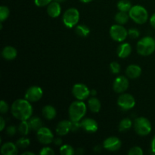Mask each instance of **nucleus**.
I'll list each match as a JSON object with an SVG mask.
<instances>
[{
    "label": "nucleus",
    "instance_id": "nucleus-1",
    "mask_svg": "<svg viewBox=\"0 0 155 155\" xmlns=\"http://www.w3.org/2000/svg\"><path fill=\"white\" fill-rule=\"evenodd\" d=\"M12 114L19 120H28L33 114V107L27 99H17L12 105Z\"/></svg>",
    "mask_w": 155,
    "mask_h": 155
},
{
    "label": "nucleus",
    "instance_id": "nucleus-2",
    "mask_svg": "<svg viewBox=\"0 0 155 155\" xmlns=\"http://www.w3.org/2000/svg\"><path fill=\"white\" fill-rule=\"evenodd\" d=\"M136 48L141 55H150L155 51V39L151 36H145L138 42Z\"/></svg>",
    "mask_w": 155,
    "mask_h": 155
},
{
    "label": "nucleus",
    "instance_id": "nucleus-3",
    "mask_svg": "<svg viewBox=\"0 0 155 155\" xmlns=\"http://www.w3.org/2000/svg\"><path fill=\"white\" fill-rule=\"evenodd\" d=\"M86 113V105L82 101H76L71 103L69 107V117L71 120L80 121Z\"/></svg>",
    "mask_w": 155,
    "mask_h": 155
},
{
    "label": "nucleus",
    "instance_id": "nucleus-4",
    "mask_svg": "<svg viewBox=\"0 0 155 155\" xmlns=\"http://www.w3.org/2000/svg\"><path fill=\"white\" fill-rule=\"evenodd\" d=\"M129 15L134 22L139 24H145L148 19V13L146 9L143 6L139 5H136L131 8L129 12Z\"/></svg>",
    "mask_w": 155,
    "mask_h": 155
},
{
    "label": "nucleus",
    "instance_id": "nucleus-5",
    "mask_svg": "<svg viewBox=\"0 0 155 155\" xmlns=\"http://www.w3.org/2000/svg\"><path fill=\"white\" fill-rule=\"evenodd\" d=\"M80 20V12L75 8H71L63 15L64 24L68 28H72L77 24Z\"/></svg>",
    "mask_w": 155,
    "mask_h": 155
},
{
    "label": "nucleus",
    "instance_id": "nucleus-6",
    "mask_svg": "<svg viewBox=\"0 0 155 155\" xmlns=\"http://www.w3.org/2000/svg\"><path fill=\"white\" fill-rule=\"evenodd\" d=\"M134 129L136 133L140 136H147L151 131V122L145 117L136 118L134 122Z\"/></svg>",
    "mask_w": 155,
    "mask_h": 155
},
{
    "label": "nucleus",
    "instance_id": "nucleus-7",
    "mask_svg": "<svg viewBox=\"0 0 155 155\" xmlns=\"http://www.w3.org/2000/svg\"><path fill=\"white\" fill-rule=\"evenodd\" d=\"M110 35L114 40L117 42H123L127 39L128 31L121 24H114L110 27Z\"/></svg>",
    "mask_w": 155,
    "mask_h": 155
},
{
    "label": "nucleus",
    "instance_id": "nucleus-8",
    "mask_svg": "<svg viewBox=\"0 0 155 155\" xmlns=\"http://www.w3.org/2000/svg\"><path fill=\"white\" fill-rule=\"evenodd\" d=\"M72 92L74 96L80 101H83V100L87 98L91 93L89 88L86 85L82 84V83H77V84L74 85L72 89Z\"/></svg>",
    "mask_w": 155,
    "mask_h": 155
},
{
    "label": "nucleus",
    "instance_id": "nucleus-9",
    "mask_svg": "<svg viewBox=\"0 0 155 155\" xmlns=\"http://www.w3.org/2000/svg\"><path fill=\"white\" fill-rule=\"evenodd\" d=\"M117 104L120 108L124 110H130L136 104V100L134 97L130 94L124 93L120 95L118 98Z\"/></svg>",
    "mask_w": 155,
    "mask_h": 155
},
{
    "label": "nucleus",
    "instance_id": "nucleus-10",
    "mask_svg": "<svg viewBox=\"0 0 155 155\" xmlns=\"http://www.w3.org/2000/svg\"><path fill=\"white\" fill-rule=\"evenodd\" d=\"M37 139L43 145H49L54 140V136L51 130L47 127H41L36 133Z\"/></svg>",
    "mask_w": 155,
    "mask_h": 155
},
{
    "label": "nucleus",
    "instance_id": "nucleus-11",
    "mask_svg": "<svg viewBox=\"0 0 155 155\" xmlns=\"http://www.w3.org/2000/svg\"><path fill=\"white\" fill-rule=\"evenodd\" d=\"M43 95V91L39 86H31L25 93V98L30 102H36L41 99Z\"/></svg>",
    "mask_w": 155,
    "mask_h": 155
},
{
    "label": "nucleus",
    "instance_id": "nucleus-12",
    "mask_svg": "<svg viewBox=\"0 0 155 155\" xmlns=\"http://www.w3.org/2000/svg\"><path fill=\"white\" fill-rule=\"evenodd\" d=\"M129 87L128 79L124 76H119L114 80L113 83V89L117 93H122L125 92Z\"/></svg>",
    "mask_w": 155,
    "mask_h": 155
},
{
    "label": "nucleus",
    "instance_id": "nucleus-13",
    "mask_svg": "<svg viewBox=\"0 0 155 155\" xmlns=\"http://www.w3.org/2000/svg\"><path fill=\"white\" fill-rule=\"evenodd\" d=\"M121 141L119 138L111 136L104 140L103 146L106 150L109 151H116L120 149L121 147Z\"/></svg>",
    "mask_w": 155,
    "mask_h": 155
},
{
    "label": "nucleus",
    "instance_id": "nucleus-14",
    "mask_svg": "<svg viewBox=\"0 0 155 155\" xmlns=\"http://www.w3.org/2000/svg\"><path fill=\"white\" fill-rule=\"evenodd\" d=\"M81 128L88 133H95L98 130V123L91 118H86L81 121Z\"/></svg>",
    "mask_w": 155,
    "mask_h": 155
},
{
    "label": "nucleus",
    "instance_id": "nucleus-15",
    "mask_svg": "<svg viewBox=\"0 0 155 155\" xmlns=\"http://www.w3.org/2000/svg\"><path fill=\"white\" fill-rule=\"evenodd\" d=\"M71 131V121L62 120L56 127V133L58 136H65Z\"/></svg>",
    "mask_w": 155,
    "mask_h": 155
},
{
    "label": "nucleus",
    "instance_id": "nucleus-16",
    "mask_svg": "<svg viewBox=\"0 0 155 155\" xmlns=\"http://www.w3.org/2000/svg\"><path fill=\"white\" fill-rule=\"evenodd\" d=\"M61 12V7L59 2H51L47 7V13L51 18H58Z\"/></svg>",
    "mask_w": 155,
    "mask_h": 155
},
{
    "label": "nucleus",
    "instance_id": "nucleus-17",
    "mask_svg": "<svg viewBox=\"0 0 155 155\" xmlns=\"http://www.w3.org/2000/svg\"><path fill=\"white\" fill-rule=\"evenodd\" d=\"M18 152V146L12 142H5L1 148V153L3 155H16Z\"/></svg>",
    "mask_w": 155,
    "mask_h": 155
},
{
    "label": "nucleus",
    "instance_id": "nucleus-18",
    "mask_svg": "<svg viewBox=\"0 0 155 155\" xmlns=\"http://www.w3.org/2000/svg\"><path fill=\"white\" fill-rule=\"evenodd\" d=\"M126 74L129 78L136 79L140 77L142 74V68L136 64H131L126 70Z\"/></svg>",
    "mask_w": 155,
    "mask_h": 155
},
{
    "label": "nucleus",
    "instance_id": "nucleus-19",
    "mask_svg": "<svg viewBox=\"0 0 155 155\" xmlns=\"http://www.w3.org/2000/svg\"><path fill=\"white\" fill-rule=\"evenodd\" d=\"M2 57L5 60L12 61L14 60L17 57L18 51L14 47L8 45V46H5L3 48L2 51Z\"/></svg>",
    "mask_w": 155,
    "mask_h": 155
},
{
    "label": "nucleus",
    "instance_id": "nucleus-20",
    "mask_svg": "<svg viewBox=\"0 0 155 155\" xmlns=\"http://www.w3.org/2000/svg\"><path fill=\"white\" fill-rule=\"evenodd\" d=\"M132 52V46L130 43H123L119 45L117 48V55L121 58L128 57Z\"/></svg>",
    "mask_w": 155,
    "mask_h": 155
},
{
    "label": "nucleus",
    "instance_id": "nucleus-21",
    "mask_svg": "<svg viewBox=\"0 0 155 155\" xmlns=\"http://www.w3.org/2000/svg\"><path fill=\"white\" fill-rule=\"evenodd\" d=\"M42 115L47 120H52L56 117V110L53 106L45 105L42 108Z\"/></svg>",
    "mask_w": 155,
    "mask_h": 155
},
{
    "label": "nucleus",
    "instance_id": "nucleus-22",
    "mask_svg": "<svg viewBox=\"0 0 155 155\" xmlns=\"http://www.w3.org/2000/svg\"><path fill=\"white\" fill-rule=\"evenodd\" d=\"M88 104L91 111L93 113H98L101 110V102L97 98L92 97L88 101Z\"/></svg>",
    "mask_w": 155,
    "mask_h": 155
},
{
    "label": "nucleus",
    "instance_id": "nucleus-23",
    "mask_svg": "<svg viewBox=\"0 0 155 155\" xmlns=\"http://www.w3.org/2000/svg\"><path fill=\"white\" fill-rule=\"evenodd\" d=\"M29 125L30 129L34 131H38L41 127H42V122L39 117H31L28 120Z\"/></svg>",
    "mask_w": 155,
    "mask_h": 155
},
{
    "label": "nucleus",
    "instance_id": "nucleus-24",
    "mask_svg": "<svg viewBox=\"0 0 155 155\" xmlns=\"http://www.w3.org/2000/svg\"><path fill=\"white\" fill-rule=\"evenodd\" d=\"M129 17H130V15L127 14V12H120H120L115 15L114 19L117 24L122 25V24H125L128 21Z\"/></svg>",
    "mask_w": 155,
    "mask_h": 155
},
{
    "label": "nucleus",
    "instance_id": "nucleus-25",
    "mask_svg": "<svg viewBox=\"0 0 155 155\" xmlns=\"http://www.w3.org/2000/svg\"><path fill=\"white\" fill-rule=\"evenodd\" d=\"M75 31L78 36H82V37H86L90 33V30L89 27L84 24H80V25L77 26Z\"/></svg>",
    "mask_w": 155,
    "mask_h": 155
},
{
    "label": "nucleus",
    "instance_id": "nucleus-26",
    "mask_svg": "<svg viewBox=\"0 0 155 155\" xmlns=\"http://www.w3.org/2000/svg\"><path fill=\"white\" fill-rule=\"evenodd\" d=\"M132 7L131 2L129 0H120L117 3V8L120 12H129Z\"/></svg>",
    "mask_w": 155,
    "mask_h": 155
},
{
    "label": "nucleus",
    "instance_id": "nucleus-27",
    "mask_svg": "<svg viewBox=\"0 0 155 155\" xmlns=\"http://www.w3.org/2000/svg\"><path fill=\"white\" fill-rule=\"evenodd\" d=\"M30 130L31 129H30V127L29 125V123L27 120L21 121L20 125L18 126V131H19V133L22 136H27Z\"/></svg>",
    "mask_w": 155,
    "mask_h": 155
},
{
    "label": "nucleus",
    "instance_id": "nucleus-28",
    "mask_svg": "<svg viewBox=\"0 0 155 155\" xmlns=\"http://www.w3.org/2000/svg\"><path fill=\"white\" fill-rule=\"evenodd\" d=\"M133 125V122L129 118H124L120 122L119 124V130L120 132L127 131V130H130Z\"/></svg>",
    "mask_w": 155,
    "mask_h": 155
},
{
    "label": "nucleus",
    "instance_id": "nucleus-29",
    "mask_svg": "<svg viewBox=\"0 0 155 155\" xmlns=\"http://www.w3.org/2000/svg\"><path fill=\"white\" fill-rule=\"evenodd\" d=\"M30 139H27V138L22 137L20 138L16 142V145L18 146V148H21V149H24V148H27V147L30 145Z\"/></svg>",
    "mask_w": 155,
    "mask_h": 155
},
{
    "label": "nucleus",
    "instance_id": "nucleus-30",
    "mask_svg": "<svg viewBox=\"0 0 155 155\" xmlns=\"http://www.w3.org/2000/svg\"><path fill=\"white\" fill-rule=\"evenodd\" d=\"M60 153L62 155H73L74 154V149L69 145H64L61 147Z\"/></svg>",
    "mask_w": 155,
    "mask_h": 155
},
{
    "label": "nucleus",
    "instance_id": "nucleus-31",
    "mask_svg": "<svg viewBox=\"0 0 155 155\" xmlns=\"http://www.w3.org/2000/svg\"><path fill=\"white\" fill-rule=\"evenodd\" d=\"M9 14H10V11H9L8 8L4 5L0 7V21L2 23L8 18Z\"/></svg>",
    "mask_w": 155,
    "mask_h": 155
},
{
    "label": "nucleus",
    "instance_id": "nucleus-32",
    "mask_svg": "<svg viewBox=\"0 0 155 155\" xmlns=\"http://www.w3.org/2000/svg\"><path fill=\"white\" fill-rule=\"evenodd\" d=\"M129 155H142L143 154V151L139 147H133L130 148L128 152Z\"/></svg>",
    "mask_w": 155,
    "mask_h": 155
},
{
    "label": "nucleus",
    "instance_id": "nucleus-33",
    "mask_svg": "<svg viewBox=\"0 0 155 155\" xmlns=\"http://www.w3.org/2000/svg\"><path fill=\"white\" fill-rule=\"evenodd\" d=\"M110 68L113 74H118L120 71V65L119 64V63H117L116 61L112 62L110 64Z\"/></svg>",
    "mask_w": 155,
    "mask_h": 155
},
{
    "label": "nucleus",
    "instance_id": "nucleus-34",
    "mask_svg": "<svg viewBox=\"0 0 155 155\" xmlns=\"http://www.w3.org/2000/svg\"><path fill=\"white\" fill-rule=\"evenodd\" d=\"M140 35L139 30L136 28H131L128 30V36L132 39H137Z\"/></svg>",
    "mask_w": 155,
    "mask_h": 155
},
{
    "label": "nucleus",
    "instance_id": "nucleus-35",
    "mask_svg": "<svg viewBox=\"0 0 155 155\" xmlns=\"http://www.w3.org/2000/svg\"><path fill=\"white\" fill-rule=\"evenodd\" d=\"M52 2V0H34V2L38 7H44L48 5Z\"/></svg>",
    "mask_w": 155,
    "mask_h": 155
},
{
    "label": "nucleus",
    "instance_id": "nucleus-36",
    "mask_svg": "<svg viewBox=\"0 0 155 155\" xmlns=\"http://www.w3.org/2000/svg\"><path fill=\"white\" fill-rule=\"evenodd\" d=\"M39 154L41 155H51L54 154V151H53L52 148H48V147H45V148L41 149Z\"/></svg>",
    "mask_w": 155,
    "mask_h": 155
},
{
    "label": "nucleus",
    "instance_id": "nucleus-37",
    "mask_svg": "<svg viewBox=\"0 0 155 155\" xmlns=\"http://www.w3.org/2000/svg\"><path fill=\"white\" fill-rule=\"evenodd\" d=\"M8 110V105L4 100H2L1 103H0V111L2 114H4L7 113Z\"/></svg>",
    "mask_w": 155,
    "mask_h": 155
},
{
    "label": "nucleus",
    "instance_id": "nucleus-38",
    "mask_svg": "<svg viewBox=\"0 0 155 155\" xmlns=\"http://www.w3.org/2000/svg\"><path fill=\"white\" fill-rule=\"evenodd\" d=\"M80 128H81V123H80V121L71 120V131L76 132Z\"/></svg>",
    "mask_w": 155,
    "mask_h": 155
},
{
    "label": "nucleus",
    "instance_id": "nucleus-39",
    "mask_svg": "<svg viewBox=\"0 0 155 155\" xmlns=\"http://www.w3.org/2000/svg\"><path fill=\"white\" fill-rule=\"evenodd\" d=\"M16 127H15V126H10V127H8L7 128L6 133H7V134L9 135V136H14V135L16 133Z\"/></svg>",
    "mask_w": 155,
    "mask_h": 155
},
{
    "label": "nucleus",
    "instance_id": "nucleus-40",
    "mask_svg": "<svg viewBox=\"0 0 155 155\" xmlns=\"http://www.w3.org/2000/svg\"><path fill=\"white\" fill-rule=\"evenodd\" d=\"M5 127V121L4 118L0 117V130L2 131L4 130Z\"/></svg>",
    "mask_w": 155,
    "mask_h": 155
},
{
    "label": "nucleus",
    "instance_id": "nucleus-41",
    "mask_svg": "<svg viewBox=\"0 0 155 155\" xmlns=\"http://www.w3.org/2000/svg\"><path fill=\"white\" fill-rule=\"evenodd\" d=\"M53 142L55 145H61L62 144V139L61 138H55L53 140Z\"/></svg>",
    "mask_w": 155,
    "mask_h": 155
},
{
    "label": "nucleus",
    "instance_id": "nucleus-42",
    "mask_svg": "<svg viewBox=\"0 0 155 155\" xmlns=\"http://www.w3.org/2000/svg\"><path fill=\"white\" fill-rule=\"evenodd\" d=\"M150 23H151V26L155 29V13L151 16V19H150Z\"/></svg>",
    "mask_w": 155,
    "mask_h": 155
},
{
    "label": "nucleus",
    "instance_id": "nucleus-43",
    "mask_svg": "<svg viewBox=\"0 0 155 155\" xmlns=\"http://www.w3.org/2000/svg\"><path fill=\"white\" fill-rule=\"evenodd\" d=\"M151 151L153 154H155V136L151 141Z\"/></svg>",
    "mask_w": 155,
    "mask_h": 155
},
{
    "label": "nucleus",
    "instance_id": "nucleus-44",
    "mask_svg": "<svg viewBox=\"0 0 155 155\" xmlns=\"http://www.w3.org/2000/svg\"><path fill=\"white\" fill-rule=\"evenodd\" d=\"M27 154H29V155H34V153L30 152V151H27V152H24V153H23V154H22V155H27Z\"/></svg>",
    "mask_w": 155,
    "mask_h": 155
},
{
    "label": "nucleus",
    "instance_id": "nucleus-45",
    "mask_svg": "<svg viewBox=\"0 0 155 155\" xmlns=\"http://www.w3.org/2000/svg\"><path fill=\"white\" fill-rule=\"evenodd\" d=\"M80 1L83 3H88V2H90L92 1V0H80Z\"/></svg>",
    "mask_w": 155,
    "mask_h": 155
},
{
    "label": "nucleus",
    "instance_id": "nucleus-46",
    "mask_svg": "<svg viewBox=\"0 0 155 155\" xmlns=\"http://www.w3.org/2000/svg\"><path fill=\"white\" fill-rule=\"evenodd\" d=\"M96 93H97V92L95 90H94V89H93V90L91 91V94H92V95H95V94H96Z\"/></svg>",
    "mask_w": 155,
    "mask_h": 155
},
{
    "label": "nucleus",
    "instance_id": "nucleus-47",
    "mask_svg": "<svg viewBox=\"0 0 155 155\" xmlns=\"http://www.w3.org/2000/svg\"><path fill=\"white\" fill-rule=\"evenodd\" d=\"M54 1L58 2H64V1H65V0H54Z\"/></svg>",
    "mask_w": 155,
    "mask_h": 155
}]
</instances>
